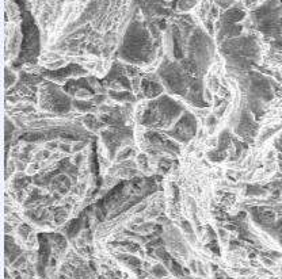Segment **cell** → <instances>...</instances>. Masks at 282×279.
<instances>
[{
    "mask_svg": "<svg viewBox=\"0 0 282 279\" xmlns=\"http://www.w3.org/2000/svg\"><path fill=\"white\" fill-rule=\"evenodd\" d=\"M152 274H153L156 278H164L166 275H167V271L164 268V266L157 264V266H155L153 268H152Z\"/></svg>",
    "mask_w": 282,
    "mask_h": 279,
    "instance_id": "cell-1",
    "label": "cell"
}]
</instances>
